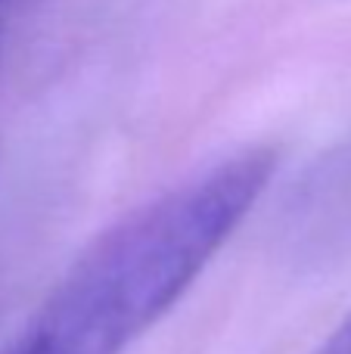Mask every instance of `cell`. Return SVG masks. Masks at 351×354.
<instances>
[{"label": "cell", "instance_id": "cell-2", "mask_svg": "<svg viewBox=\"0 0 351 354\" xmlns=\"http://www.w3.org/2000/svg\"><path fill=\"white\" fill-rule=\"evenodd\" d=\"M314 354H351V314L323 339V345Z\"/></svg>", "mask_w": 351, "mask_h": 354}, {"label": "cell", "instance_id": "cell-1", "mask_svg": "<svg viewBox=\"0 0 351 354\" xmlns=\"http://www.w3.org/2000/svg\"><path fill=\"white\" fill-rule=\"evenodd\" d=\"M277 156L240 149L112 224L0 354H122L155 326L271 183Z\"/></svg>", "mask_w": 351, "mask_h": 354}]
</instances>
